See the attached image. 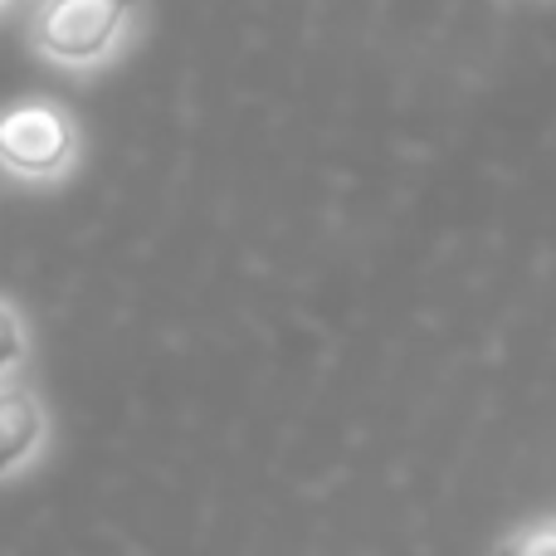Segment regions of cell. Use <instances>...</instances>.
<instances>
[{
    "label": "cell",
    "instance_id": "2",
    "mask_svg": "<svg viewBox=\"0 0 556 556\" xmlns=\"http://www.w3.org/2000/svg\"><path fill=\"white\" fill-rule=\"evenodd\" d=\"M68 132L64 113L49 103H20L10 113H0V162L20 176H49L68 162Z\"/></svg>",
    "mask_w": 556,
    "mask_h": 556
},
{
    "label": "cell",
    "instance_id": "4",
    "mask_svg": "<svg viewBox=\"0 0 556 556\" xmlns=\"http://www.w3.org/2000/svg\"><path fill=\"white\" fill-rule=\"evenodd\" d=\"M20 346H25V337H20V323H15V313H10V307L0 303V371H10V366H15Z\"/></svg>",
    "mask_w": 556,
    "mask_h": 556
},
{
    "label": "cell",
    "instance_id": "3",
    "mask_svg": "<svg viewBox=\"0 0 556 556\" xmlns=\"http://www.w3.org/2000/svg\"><path fill=\"white\" fill-rule=\"evenodd\" d=\"M45 434V415H39L35 395L25 391H0V473L29 459V450Z\"/></svg>",
    "mask_w": 556,
    "mask_h": 556
},
{
    "label": "cell",
    "instance_id": "1",
    "mask_svg": "<svg viewBox=\"0 0 556 556\" xmlns=\"http://www.w3.org/2000/svg\"><path fill=\"white\" fill-rule=\"evenodd\" d=\"M132 0H49L39 15V45L64 64H88L113 49Z\"/></svg>",
    "mask_w": 556,
    "mask_h": 556
}]
</instances>
